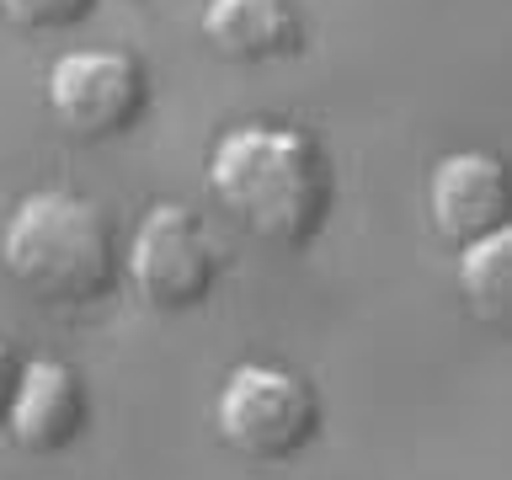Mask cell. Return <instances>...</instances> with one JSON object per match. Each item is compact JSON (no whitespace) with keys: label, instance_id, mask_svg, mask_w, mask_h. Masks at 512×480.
<instances>
[{"label":"cell","instance_id":"30bf717a","mask_svg":"<svg viewBox=\"0 0 512 480\" xmlns=\"http://www.w3.org/2000/svg\"><path fill=\"white\" fill-rule=\"evenodd\" d=\"M91 6L96 0H0V11H6L16 27H32V32L75 27L80 16H91Z\"/></svg>","mask_w":512,"mask_h":480},{"label":"cell","instance_id":"9c48e42d","mask_svg":"<svg viewBox=\"0 0 512 480\" xmlns=\"http://www.w3.org/2000/svg\"><path fill=\"white\" fill-rule=\"evenodd\" d=\"M459 283H464V299L480 320L491 326H507L512 315V230H491L459 246Z\"/></svg>","mask_w":512,"mask_h":480},{"label":"cell","instance_id":"5b68a950","mask_svg":"<svg viewBox=\"0 0 512 480\" xmlns=\"http://www.w3.org/2000/svg\"><path fill=\"white\" fill-rule=\"evenodd\" d=\"M48 107L75 139L128 134L144 112V70L112 48H80L48 70Z\"/></svg>","mask_w":512,"mask_h":480},{"label":"cell","instance_id":"277c9868","mask_svg":"<svg viewBox=\"0 0 512 480\" xmlns=\"http://www.w3.org/2000/svg\"><path fill=\"white\" fill-rule=\"evenodd\" d=\"M128 272L155 310H192L198 299H208L219 278V251L198 214H187L182 203H155L134 230Z\"/></svg>","mask_w":512,"mask_h":480},{"label":"cell","instance_id":"8992f818","mask_svg":"<svg viewBox=\"0 0 512 480\" xmlns=\"http://www.w3.org/2000/svg\"><path fill=\"white\" fill-rule=\"evenodd\" d=\"M427 203H432L438 235H448L454 246H470V240L491 235V230H507V214H512L507 166L496 155H480V150L448 155L432 171Z\"/></svg>","mask_w":512,"mask_h":480},{"label":"cell","instance_id":"6da1fadb","mask_svg":"<svg viewBox=\"0 0 512 480\" xmlns=\"http://www.w3.org/2000/svg\"><path fill=\"white\" fill-rule=\"evenodd\" d=\"M208 182L240 224L278 246H304L331 208V171L315 139L272 123L230 128L208 155Z\"/></svg>","mask_w":512,"mask_h":480},{"label":"cell","instance_id":"3957f363","mask_svg":"<svg viewBox=\"0 0 512 480\" xmlns=\"http://www.w3.org/2000/svg\"><path fill=\"white\" fill-rule=\"evenodd\" d=\"M320 406L310 384L288 368L246 363L219 390V432L224 443L251 459H288L315 438Z\"/></svg>","mask_w":512,"mask_h":480},{"label":"cell","instance_id":"7a4b0ae2","mask_svg":"<svg viewBox=\"0 0 512 480\" xmlns=\"http://www.w3.org/2000/svg\"><path fill=\"white\" fill-rule=\"evenodd\" d=\"M6 267L11 278L48 304H91L118 278L112 224L102 208L75 192H32L6 224Z\"/></svg>","mask_w":512,"mask_h":480},{"label":"cell","instance_id":"52a82bcc","mask_svg":"<svg viewBox=\"0 0 512 480\" xmlns=\"http://www.w3.org/2000/svg\"><path fill=\"white\" fill-rule=\"evenodd\" d=\"M6 422H11L22 448H32V454H59L86 427V384H80V374L70 363H54V358L27 363L16 374Z\"/></svg>","mask_w":512,"mask_h":480},{"label":"cell","instance_id":"ba28073f","mask_svg":"<svg viewBox=\"0 0 512 480\" xmlns=\"http://www.w3.org/2000/svg\"><path fill=\"white\" fill-rule=\"evenodd\" d=\"M203 32L224 59H278L299 54L304 27L294 0H208Z\"/></svg>","mask_w":512,"mask_h":480},{"label":"cell","instance_id":"8fae6325","mask_svg":"<svg viewBox=\"0 0 512 480\" xmlns=\"http://www.w3.org/2000/svg\"><path fill=\"white\" fill-rule=\"evenodd\" d=\"M16 374H22V368H16V358H11V347L0 342V416H6V406H11V390H16Z\"/></svg>","mask_w":512,"mask_h":480}]
</instances>
